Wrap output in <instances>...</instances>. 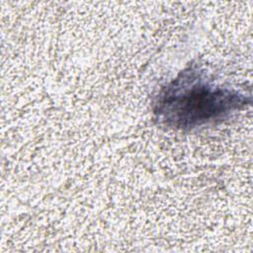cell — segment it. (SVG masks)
Segmentation results:
<instances>
[{
    "label": "cell",
    "instance_id": "cell-1",
    "mask_svg": "<svg viewBox=\"0 0 253 253\" xmlns=\"http://www.w3.org/2000/svg\"><path fill=\"white\" fill-rule=\"evenodd\" d=\"M249 103V97L213 84L204 70L192 63L160 89L153 114L164 126L189 130L226 120Z\"/></svg>",
    "mask_w": 253,
    "mask_h": 253
}]
</instances>
